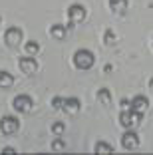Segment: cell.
<instances>
[{
  "label": "cell",
  "mask_w": 153,
  "mask_h": 155,
  "mask_svg": "<svg viewBox=\"0 0 153 155\" xmlns=\"http://www.w3.org/2000/svg\"><path fill=\"white\" fill-rule=\"evenodd\" d=\"M143 121V114L141 111H133V110H121L119 114V125L123 129H131L135 125H139Z\"/></svg>",
  "instance_id": "3957f363"
},
{
  "label": "cell",
  "mask_w": 153,
  "mask_h": 155,
  "mask_svg": "<svg viewBox=\"0 0 153 155\" xmlns=\"http://www.w3.org/2000/svg\"><path fill=\"white\" fill-rule=\"evenodd\" d=\"M94 153H98V155H109V153H113V145H111V143H108V141H98V143H95V147H94Z\"/></svg>",
  "instance_id": "9a60e30c"
},
{
  "label": "cell",
  "mask_w": 153,
  "mask_h": 155,
  "mask_svg": "<svg viewBox=\"0 0 153 155\" xmlns=\"http://www.w3.org/2000/svg\"><path fill=\"white\" fill-rule=\"evenodd\" d=\"M32 104H34L32 97L26 96V94H18V96L12 100V107L18 111V114H28V111L32 110Z\"/></svg>",
  "instance_id": "52a82bcc"
},
{
  "label": "cell",
  "mask_w": 153,
  "mask_h": 155,
  "mask_svg": "<svg viewBox=\"0 0 153 155\" xmlns=\"http://www.w3.org/2000/svg\"><path fill=\"white\" fill-rule=\"evenodd\" d=\"M108 6H109V10H111L113 14L121 16V14H125V10H127V0H108Z\"/></svg>",
  "instance_id": "7c38bea8"
},
{
  "label": "cell",
  "mask_w": 153,
  "mask_h": 155,
  "mask_svg": "<svg viewBox=\"0 0 153 155\" xmlns=\"http://www.w3.org/2000/svg\"><path fill=\"white\" fill-rule=\"evenodd\" d=\"M95 100L101 105H111V91H109L108 87H99L98 94H95Z\"/></svg>",
  "instance_id": "4fadbf2b"
},
{
  "label": "cell",
  "mask_w": 153,
  "mask_h": 155,
  "mask_svg": "<svg viewBox=\"0 0 153 155\" xmlns=\"http://www.w3.org/2000/svg\"><path fill=\"white\" fill-rule=\"evenodd\" d=\"M14 86V76L6 70H0V87L6 90V87H12Z\"/></svg>",
  "instance_id": "5bb4252c"
},
{
  "label": "cell",
  "mask_w": 153,
  "mask_h": 155,
  "mask_svg": "<svg viewBox=\"0 0 153 155\" xmlns=\"http://www.w3.org/2000/svg\"><path fill=\"white\" fill-rule=\"evenodd\" d=\"M62 111H66L68 115H76L78 111H80V100H78V97H64Z\"/></svg>",
  "instance_id": "8fae6325"
},
{
  "label": "cell",
  "mask_w": 153,
  "mask_h": 155,
  "mask_svg": "<svg viewBox=\"0 0 153 155\" xmlns=\"http://www.w3.org/2000/svg\"><path fill=\"white\" fill-rule=\"evenodd\" d=\"M50 105H52L54 110H62V107H64V97L54 96V97H52V101H50Z\"/></svg>",
  "instance_id": "d6986e66"
},
{
  "label": "cell",
  "mask_w": 153,
  "mask_h": 155,
  "mask_svg": "<svg viewBox=\"0 0 153 155\" xmlns=\"http://www.w3.org/2000/svg\"><path fill=\"white\" fill-rule=\"evenodd\" d=\"M104 42L105 44H115V32L113 30H105V34H104Z\"/></svg>",
  "instance_id": "ffe728a7"
},
{
  "label": "cell",
  "mask_w": 153,
  "mask_h": 155,
  "mask_svg": "<svg viewBox=\"0 0 153 155\" xmlns=\"http://www.w3.org/2000/svg\"><path fill=\"white\" fill-rule=\"evenodd\" d=\"M50 36L54 38V40L62 42L64 38L68 36V26H66V24H60V22L52 24V26H50Z\"/></svg>",
  "instance_id": "30bf717a"
},
{
  "label": "cell",
  "mask_w": 153,
  "mask_h": 155,
  "mask_svg": "<svg viewBox=\"0 0 153 155\" xmlns=\"http://www.w3.org/2000/svg\"><path fill=\"white\" fill-rule=\"evenodd\" d=\"M0 24H2V18H0Z\"/></svg>",
  "instance_id": "cb8c5ba5"
},
{
  "label": "cell",
  "mask_w": 153,
  "mask_h": 155,
  "mask_svg": "<svg viewBox=\"0 0 153 155\" xmlns=\"http://www.w3.org/2000/svg\"><path fill=\"white\" fill-rule=\"evenodd\" d=\"M64 149H66V143H64L62 139H60V135H58L54 141H52V151H64Z\"/></svg>",
  "instance_id": "ac0fdd59"
},
{
  "label": "cell",
  "mask_w": 153,
  "mask_h": 155,
  "mask_svg": "<svg viewBox=\"0 0 153 155\" xmlns=\"http://www.w3.org/2000/svg\"><path fill=\"white\" fill-rule=\"evenodd\" d=\"M20 129V119L16 115H2L0 119V131L4 135H14Z\"/></svg>",
  "instance_id": "277c9868"
},
{
  "label": "cell",
  "mask_w": 153,
  "mask_h": 155,
  "mask_svg": "<svg viewBox=\"0 0 153 155\" xmlns=\"http://www.w3.org/2000/svg\"><path fill=\"white\" fill-rule=\"evenodd\" d=\"M68 30H72V28H76V26H80L84 20H86V16H88V10H86V6L84 4H70L68 6Z\"/></svg>",
  "instance_id": "7a4b0ae2"
},
{
  "label": "cell",
  "mask_w": 153,
  "mask_h": 155,
  "mask_svg": "<svg viewBox=\"0 0 153 155\" xmlns=\"http://www.w3.org/2000/svg\"><path fill=\"white\" fill-rule=\"evenodd\" d=\"M147 107H149V100L145 96H135V97H131V105H129V110H133V111H141V114H145L147 111Z\"/></svg>",
  "instance_id": "9c48e42d"
},
{
  "label": "cell",
  "mask_w": 153,
  "mask_h": 155,
  "mask_svg": "<svg viewBox=\"0 0 153 155\" xmlns=\"http://www.w3.org/2000/svg\"><path fill=\"white\" fill-rule=\"evenodd\" d=\"M119 105H121V110H129V105H131V100H125V97H123V100L119 101Z\"/></svg>",
  "instance_id": "44dd1931"
},
{
  "label": "cell",
  "mask_w": 153,
  "mask_h": 155,
  "mask_svg": "<svg viewBox=\"0 0 153 155\" xmlns=\"http://www.w3.org/2000/svg\"><path fill=\"white\" fill-rule=\"evenodd\" d=\"M50 129H52V133H54V137H58V135L62 137V133L66 131V125H64V121H54Z\"/></svg>",
  "instance_id": "e0dca14e"
},
{
  "label": "cell",
  "mask_w": 153,
  "mask_h": 155,
  "mask_svg": "<svg viewBox=\"0 0 153 155\" xmlns=\"http://www.w3.org/2000/svg\"><path fill=\"white\" fill-rule=\"evenodd\" d=\"M2 153L10 155V153H16V149H14V147H2Z\"/></svg>",
  "instance_id": "7402d4cb"
},
{
  "label": "cell",
  "mask_w": 153,
  "mask_h": 155,
  "mask_svg": "<svg viewBox=\"0 0 153 155\" xmlns=\"http://www.w3.org/2000/svg\"><path fill=\"white\" fill-rule=\"evenodd\" d=\"M72 64H74V68H78V70H91L94 64H95V56H94V52L88 50V48H80V50L74 52Z\"/></svg>",
  "instance_id": "6da1fadb"
},
{
  "label": "cell",
  "mask_w": 153,
  "mask_h": 155,
  "mask_svg": "<svg viewBox=\"0 0 153 155\" xmlns=\"http://www.w3.org/2000/svg\"><path fill=\"white\" fill-rule=\"evenodd\" d=\"M38 52H40V44H38L36 40H28L26 44H24V54H28V56H36Z\"/></svg>",
  "instance_id": "2e32d148"
},
{
  "label": "cell",
  "mask_w": 153,
  "mask_h": 155,
  "mask_svg": "<svg viewBox=\"0 0 153 155\" xmlns=\"http://www.w3.org/2000/svg\"><path fill=\"white\" fill-rule=\"evenodd\" d=\"M22 38H24V34H22V30H20L18 26L6 28L4 42H6V46H8V48H16V46H20V44H22Z\"/></svg>",
  "instance_id": "5b68a950"
},
{
  "label": "cell",
  "mask_w": 153,
  "mask_h": 155,
  "mask_svg": "<svg viewBox=\"0 0 153 155\" xmlns=\"http://www.w3.org/2000/svg\"><path fill=\"white\" fill-rule=\"evenodd\" d=\"M121 147L127 151H133L139 147V135L133 129H125V133L121 135Z\"/></svg>",
  "instance_id": "ba28073f"
},
{
  "label": "cell",
  "mask_w": 153,
  "mask_h": 155,
  "mask_svg": "<svg viewBox=\"0 0 153 155\" xmlns=\"http://www.w3.org/2000/svg\"><path fill=\"white\" fill-rule=\"evenodd\" d=\"M18 68L22 74H26V76H34V74L38 72V62L34 60V56H22V58H18Z\"/></svg>",
  "instance_id": "8992f818"
},
{
  "label": "cell",
  "mask_w": 153,
  "mask_h": 155,
  "mask_svg": "<svg viewBox=\"0 0 153 155\" xmlns=\"http://www.w3.org/2000/svg\"><path fill=\"white\" fill-rule=\"evenodd\" d=\"M149 86H153V78H151V80H149Z\"/></svg>",
  "instance_id": "603a6c76"
}]
</instances>
